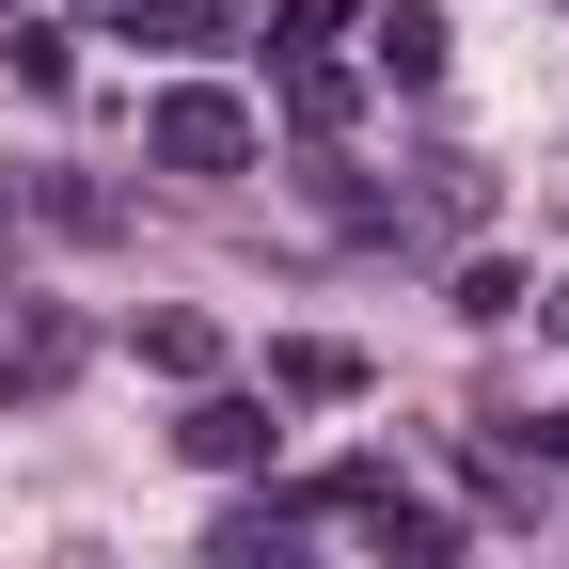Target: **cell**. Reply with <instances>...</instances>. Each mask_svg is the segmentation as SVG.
Wrapping results in <instances>:
<instances>
[{
  "mask_svg": "<svg viewBox=\"0 0 569 569\" xmlns=\"http://www.w3.org/2000/svg\"><path fill=\"white\" fill-rule=\"evenodd\" d=\"M142 159L190 174V190L253 174V96H222V80H159V96H142Z\"/></svg>",
  "mask_w": 569,
  "mask_h": 569,
  "instance_id": "obj_1",
  "label": "cell"
},
{
  "mask_svg": "<svg viewBox=\"0 0 569 569\" xmlns=\"http://www.w3.org/2000/svg\"><path fill=\"white\" fill-rule=\"evenodd\" d=\"M317 507H332V522H365V538H380L396 569H459V522L427 507V490H396L380 459H348V475H317Z\"/></svg>",
  "mask_w": 569,
  "mask_h": 569,
  "instance_id": "obj_2",
  "label": "cell"
},
{
  "mask_svg": "<svg viewBox=\"0 0 569 569\" xmlns=\"http://www.w3.org/2000/svg\"><path fill=\"white\" fill-rule=\"evenodd\" d=\"M269 396H301V411L365 396V348H348V332H284V348H269Z\"/></svg>",
  "mask_w": 569,
  "mask_h": 569,
  "instance_id": "obj_3",
  "label": "cell"
},
{
  "mask_svg": "<svg viewBox=\"0 0 569 569\" xmlns=\"http://www.w3.org/2000/svg\"><path fill=\"white\" fill-rule=\"evenodd\" d=\"M174 443H190L206 475H253V459H269V396H190V427H174Z\"/></svg>",
  "mask_w": 569,
  "mask_h": 569,
  "instance_id": "obj_4",
  "label": "cell"
},
{
  "mask_svg": "<svg viewBox=\"0 0 569 569\" xmlns=\"http://www.w3.org/2000/svg\"><path fill=\"white\" fill-rule=\"evenodd\" d=\"M365 80H443V17H427V0H380V48H365Z\"/></svg>",
  "mask_w": 569,
  "mask_h": 569,
  "instance_id": "obj_5",
  "label": "cell"
},
{
  "mask_svg": "<svg viewBox=\"0 0 569 569\" xmlns=\"http://www.w3.org/2000/svg\"><path fill=\"white\" fill-rule=\"evenodd\" d=\"M348 111H365V63H284V127L301 142H332Z\"/></svg>",
  "mask_w": 569,
  "mask_h": 569,
  "instance_id": "obj_6",
  "label": "cell"
},
{
  "mask_svg": "<svg viewBox=\"0 0 569 569\" xmlns=\"http://www.w3.org/2000/svg\"><path fill=\"white\" fill-rule=\"evenodd\" d=\"M63 380H80V332L63 317H32L17 348H0V396H63Z\"/></svg>",
  "mask_w": 569,
  "mask_h": 569,
  "instance_id": "obj_7",
  "label": "cell"
},
{
  "mask_svg": "<svg viewBox=\"0 0 569 569\" xmlns=\"http://www.w3.org/2000/svg\"><path fill=\"white\" fill-rule=\"evenodd\" d=\"M284 553H301L284 507H222V522H206V569H284Z\"/></svg>",
  "mask_w": 569,
  "mask_h": 569,
  "instance_id": "obj_8",
  "label": "cell"
},
{
  "mask_svg": "<svg viewBox=\"0 0 569 569\" xmlns=\"http://www.w3.org/2000/svg\"><path fill=\"white\" fill-rule=\"evenodd\" d=\"M142 365H159V380H206V365H222V332H206L190 301H159V317H142Z\"/></svg>",
  "mask_w": 569,
  "mask_h": 569,
  "instance_id": "obj_9",
  "label": "cell"
},
{
  "mask_svg": "<svg viewBox=\"0 0 569 569\" xmlns=\"http://www.w3.org/2000/svg\"><path fill=\"white\" fill-rule=\"evenodd\" d=\"M317 222H332V238H396V190H365L348 159H317Z\"/></svg>",
  "mask_w": 569,
  "mask_h": 569,
  "instance_id": "obj_10",
  "label": "cell"
},
{
  "mask_svg": "<svg viewBox=\"0 0 569 569\" xmlns=\"http://www.w3.org/2000/svg\"><path fill=\"white\" fill-rule=\"evenodd\" d=\"M459 317H475V332H507V317H522V269H507V253H475V269H459Z\"/></svg>",
  "mask_w": 569,
  "mask_h": 569,
  "instance_id": "obj_11",
  "label": "cell"
},
{
  "mask_svg": "<svg viewBox=\"0 0 569 569\" xmlns=\"http://www.w3.org/2000/svg\"><path fill=\"white\" fill-rule=\"evenodd\" d=\"M332 17H348V0H253V32H269V48H301V63H317V32H332Z\"/></svg>",
  "mask_w": 569,
  "mask_h": 569,
  "instance_id": "obj_12",
  "label": "cell"
},
{
  "mask_svg": "<svg viewBox=\"0 0 569 569\" xmlns=\"http://www.w3.org/2000/svg\"><path fill=\"white\" fill-rule=\"evenodd\" d=\"M96 17H159V0H96Z\"/></svg>",
  "mask_w": 569,
  "mask_h": 569,
  "instance_id": "obj_13",
  "label": "cell"
},
{
  "mask_svg": "<svg viewBox=\"0 0 569 569\" xmlns=\"http://www.w3.org/2000/svg\"><path fill=\"white\" fill-rule=\"evenodd\" d=\"M538 443H553V459H569V411H553V427H538Z\"/></svg>",
  "mask_w": 569,
  "mask_h": 569,
  "instance_id": "obj_14",
  "label": "cell"
},
{
  "mask_svg": "<svg viewBox=\"0 0 569 569\" xmlns=\"http://www.w3.org/2000/svg\"><path fill=\"white\" fill-rule=\"evenodd\" d=\"M538 317H553V332H569V284H553V301H538Z\"/></svg>",
  "mask_w": 569,
  "mask_h": 569,
  "instance_id": "obj_15",
  "label": "cell"
},
{
  "mask_svg": "<svg viewBox=\"0 0 569 569\" xmlns=\"http://www.w3.org/2000/svg\"><path fill=\"white\" fill-rule=\"evenodd\" d=\"M284 569H301V553H284Z\"/></svg>",
  "mask_w": 569,
  "mask_h": 569,
  "instance_id": "obj_16",
  "label": "cell"
}]
</instances>
